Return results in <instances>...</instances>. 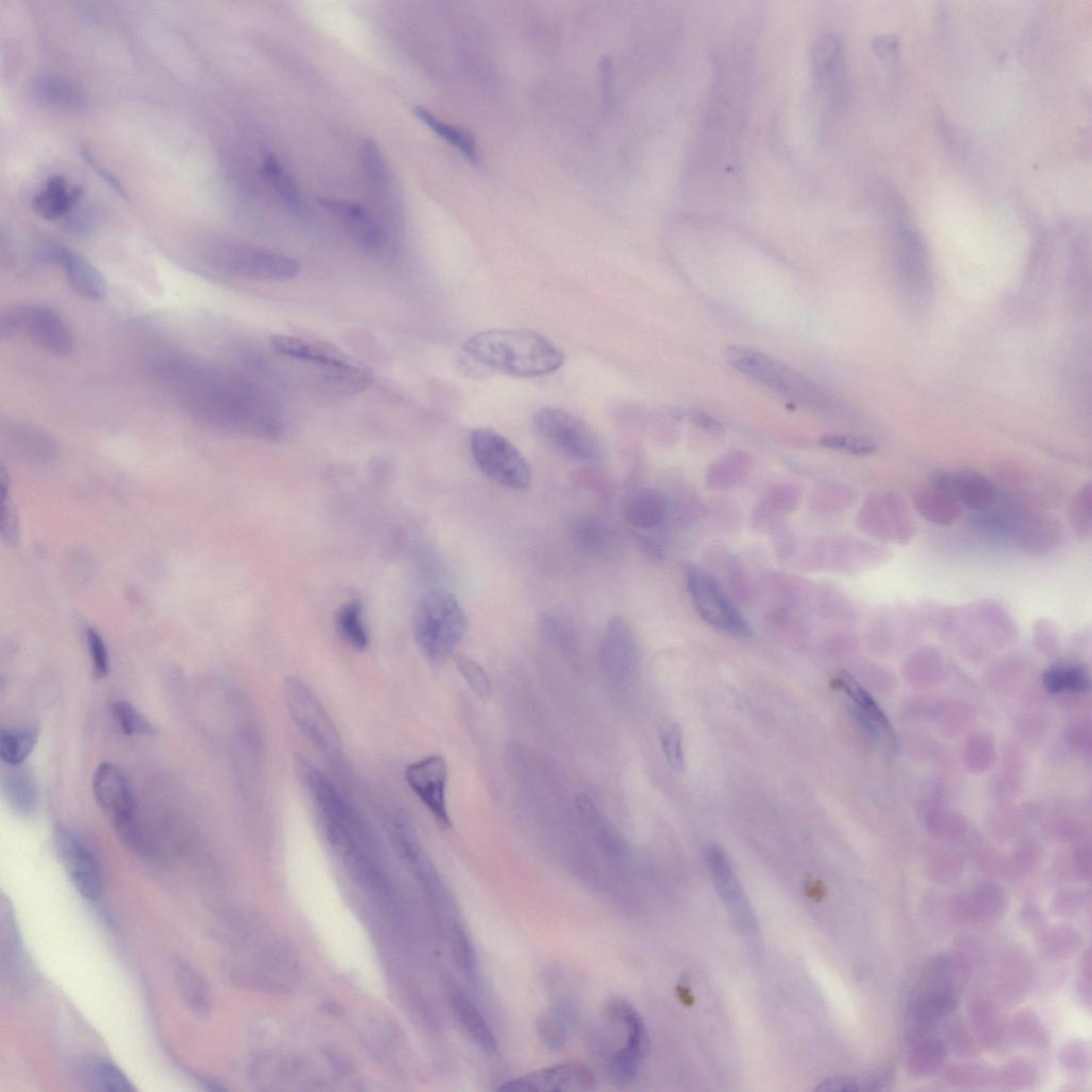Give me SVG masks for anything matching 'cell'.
I'll return each mask as SVG.
<instances>
[{
    "mask_svg": "<svg viewBox=\"0 0 1092 1092\" xmlns=\"http://www.w3.org/2000/svg\"><path fill=\"white\" fill-rule=\"evenodd\" d=\"M151 373L208 423L261 437L274 436L281 428L272 402L237 375L177 356L156 359Z\"/></svg>",
    "mask_w": 1092,
    "mask_h": 1092,
    "instance_id": "1",
    "label": "cell"
},
{
    "mask_svg": "<svg viewBox=\"0 0 1092 1092\" xmlns=\"http://www.w3.org/2000/svg\"><path fill=\"white\" fill-rule=\"evenodd\" d=\"M463 350L481 366L518 378L552 374L565 362L553 342L527 330L482 331L470 337Z\"/></svg>",
    "mask_w": 1092,
    "mask_h": 1092,
    "instance_id": "2",
    "label": "cell"
},
{
    "mask_svg": "<svg viewBox=\"0 0 1092 1092\" xmlns=\"http://www.w3.org/2000/svg\"><path fill=\"white\" fill-rule=\"evenodd\" d=\"M970 971L968 961L958 954H939L929 959L906 1009L904 1033L910 1043L928 1037L957 1009L959 992Z\"/></svg>",
    "mask_w": 1092,
    "mask_h": 1092,
    "instance_id": "3",
    "label": "cell"
},
{
    "mask_svg": "<svg viewBox=\"0 0 1092 1092\" xmlns=\"http://www.w3.org/2000/svg\"><path fill=\"white\" fill-rule=\"evenodd\" d=\"M466 629L465 613L450 593H429L416 610L415 638L424 657L434 665H441L453 655Z\"/></svg>",
    "mask_w": 1092,
    "mask_h": 1092,
    "instance_id": "4",
    "label": "cell"
},
{
    "mask_svg": "<svg viewBox=\"0 0 1092 1092\" xmlns=\"http://www.w3.org/2000/svg\"><path fill=\"white\" fill-rule=\"evenodd\" d=\"M726 357L739 372L793 402L816 411L833 407L825 391L774 357L744 347L727 349Z\"/></svg>",
    "mask_w": 1092,
    "mask_h": 1092,
    "instance_id": "5",
    "label": "cell"
},
{
    "mask_svg": "<svg viewBox=\"0 0 1092 1092\" xmlns=\"http://www.w3.org/2000/svg\"><path fill=\"white\" fill-rule=\"evenodd\" d=\"M269 342L277 354L319 371L329 389L355 394L369 384L367 372L338 348L285 334L272 335Z\"/></svg>",
    "mask_w": 1092,
    "mask_h": 1092,
    "instance_id": "6",
    "label": "cell"
},
{
    "mask_svg": "<svg viewBox=\"0 0 1092 1092\" xmlns=\"http://www.w3.org/2000/svg\"><path fill=\"white\" fill-rule=\"evenodd\" d=\"M286 707L294 722L311 744L334 767L344 763V752L336 727L314 690L297 677L283 686Z\"/></svg>",
    "mask_w": 1092,
    "mask_h": 1092,
    "instance_id": "7",
    "label": "cell"
},
{
    "mask_svg": "<svg viewBox=\"0 0 1092 1092\" xmlns=\"http://www.w3.org/2000/svg\"><path fill=\"white\" fill-rule=\"evenodd\" d=\"M206 260L219 272L258 281H288L301 271L290 257L249 246L219 245L206 251Z\"/></svg>",
    "mask_w": 1092,
    "mask_h": 1092,
    "instance_id": "8",
    "label": "cell"
},
{
    "mask_svg": "<svg viewBox=\"0 0 1092 1092\" xmlns=\"http://www.w3.org/2000/svg\"><path fill=\"white\" fill-rule=\"evenodd\" d=\"M533 425L546 444L571 459L598 462L604 458V445L597 431L566 410L543 408L535 413Z\"/></svg>",
    "mask_w": 1092,
    "mask_h": 1092,
    "instance_id": "9",
    "label": "cell"
},
{
    "mask_svg": "<svg viewBox=\"0 0 1092 1092\" xmlns=\"http://www.w3.org/2000/svg\"><path fill=\"white\" fill-rule=\"evenodd\" d=\"M471 451L481 473L498 486L526 491L531 487V469L522 453L495 430L479 428L471 436Z\"/></svg>",
    "mask_w": 1092,
    "mask_h": 1092,
    "instance_id": "10",
    "label": "cell"
},
{
    "mask_svg": "<svg viewBox=\"0 0 1092 1092\" xmlns=\"http://www.w3.org/2000/svg\"><path fill=\"white\" fill-rule=\"evenodd\" d=\"M3 338L25 336L49 352L67 355L75 346L74 336L59 314L39 304L10 307L0 316Z\"/></svg>",
    "mask_w": 1092,
    "mask_h": 1092,
    "instance_id": "11",
    "label": "cell"
},
{
    "mask_svg": "<svg viewBox=\"0 0 1092 1092\" xmlns=\"http://www.w3.org/2000/svg\"><path fill=\"white\" fill-rule=\"evenodd\" d=\"M686 585L697 613L707 624L741 637L753 635L748 622L707 573L689 566Z\"/></svg>",
    "mask_w": 1092,
    "mask_h": 1092,
    "instance_id": "12",
    "label": "cell"
},
{
    "mask_svg": "<svg viewBox=\"0 0 1092 1092\" xmlns=\"http://www.w3.org/2000/svg\"><path fill=\"white\" fill-rule=\"evenodd\" d=\"M706 862L715 887L737 930L751 943L759 938V928L751 902L729 857L718 845L706 850Z\"/></svg>",
    "mask_w": 1092,
    "mask_h": 1092,
    "instance_id": "13",
    "label": "cell"
},
{
    "mask_svg": "<svg viewBox=\"0 0 1092 1092\" xmlns=\"http://www.w3.org/2000/svg\"><path fill=\"white\" fill-rule=\"evenodd\" d=\"M54 840L75 888L84 898L99 900L105 891V879L95 852L80 834L63 824L55 826Z\"/></svg>",
    "mask_w": 1092,
    "mask_h": 1092,
    "instance_id": "14",
    "label": "cell"
},
{
    "mask_svg": "<svg viewBox=\"0 0 1092 1092\" xmlns=\"http://www.w3.org/2000/svg\"><path fill=\"white\" fill-rule=\"evenodd\" d=\"M406 782L443 829L452 826L447 806L448 767L439 755L429 756L410 764L405 771Z\"/></svg>",
    "mask_w": 1092,
    "mask_h": 1092,
    "instance_id": "15",
    "label": "cell"
},
{
    "mask_svg": "<svg viewBox=\"0 0 1092 1092\" xmlns=\"http://www.w3.org/2000/svg\"><path fill=\"white\" fill-rule=\"evenodd\" d=\"M320 204L342 224L364 251L381 256L391 248L387 226L367 207L347 199H324Z\"/></svg>",
    "mask_w": 1092,
    "mask_h": 1092,
    "instance_id": "16",
    "label": "cell"
},
{
    "mask_svg": "<svg viewBox=\"0 0 1092 1092\" xmlns=\"http://www.w3.org/2000/svg\"><path fill=\"white\" fill-rule=\"evenodd\" d=\"M93 792L100 807L110 816L119 834L136 825V802L125 775L112 763H102L93 777Z\"/></svg>",
    "mask_w": 1092,
    "mask_h": 1092,
    "instance_id": "17",
    "label": "cell"
},
{
    "mask_svg": "<svg viewBox=\"0 0 1092 1092\" xmlns=\"http://www.w3.org/2000/svg\"><path fill=\"white\" fill-rule=\"evenodd\" d=\"M611 1015L627 1031L626 1045L613 1057L611 1070L617 1084L632 1082L647 1056L649 1039L645 1023L637 1010L622 1001H615L610 1006Z\"/></svg>",
    "mask_w": 1092,
    "mask_h": 1092,
    "instance_id": "18",
    "label": "cell"
},
{
    "mask_svg": "<svg viewBox=\"0 0 1092 1092\" xmlns=\"http://www.w3.org/2000/svg\"><path fill=\"white\" fill-rule=\"evenodd\" d=\"M596 1086L597 1079L586 1065L569 1062L517 1077L503 1084L498 1090L571 1092L593 1090Z\"/></svg>",
    "mask_w": 1092,
    "mask_h": 1092,
    "instance_id": "19",
    "label": "cell"
},
{
    "mask_svg": "<svg viewBox=\"0 0 1092 1092\" xmlns=\"http://www.w3.org/2000/svg\"><path fill=\"white\" fill-rule=\"evenodd\" d=\"M388 826L398 855L427 891L437 892L440 887L439 875L410 817L398 812L391 816Z\"/></svg>",
    "mask_w": 1092,
    "mask_h": 1092,
    "instance_id": "20",
    "label": "cell"
},
{
    "mask_svg": "<svg viewBox=\"0 0 1092 1092\" xmlns=\"http://www.w3.org/2000/svg\"><path fill=\"white\" fill-rule=\"evenodd\" d=\"M637 659V640L631 624L622 616L613 617L600 647L603 670L611 679L621 682L633 673Z\"/></svg>",
    "mask_w": 1092,
    "mask_h": 1092,
    "instance_id": "21",
    "label": "cell"
},
{
    "mask_svg": "<svg viewBox=\"0 0 1092 1092\" xmlns=\"http://www.w3.org/2000/svg\"><path fill=\"white\" fill-rule=\"evenodd\" d=\"M864 517L869 532L882 541L906 544L914 536L913 517L904 503L894 493L869 500Z\"/></svg>",
    "mask_w": 1092,
    "mask_h": 1092,
    "instance_id": "22",
    "label": "cell"
},
{
    "mask_svg": "<svg viewBox=\"0 0 1092 1092\" xmlns=\"http://www.w3.org/2000/svg\"><path fill=\"white\" fill-rule=\"evenodd\" d=\"M1007 902V894L1001 885L984 882L955 897L952 913L962 922H994L1004 916Z\"/></svg>",
    "mask_w": 1092,
    "mask_h": 1092,
    "instance_id": "23",
    "label": "cell"
},
{
    "mask_svg": "<svg viewBox=\"0 0 1092 1092\" xmlns=\"http://www.w3.org/2000/svg\"><path fill=\"white\" fill-rule=\"evenodd\" d=\"M933 483L950 492L961 505L974 511L989 509L998 498L994 483L976 472L938 473Z\"/></svg>",
    "mask_w": 1092,
    "mask_h": 1092,
    "instance_id": "24",
    "label": "cell"
},
{
    "mask_svg": "<svg viewBox=\"0 0 1092 1092\" xmlns=\"http://www.w3.org/2000/svg\"><path fill=\"white\" fill-rule=\"evenodd\" d=\"M65 272L71 288L90 300H102L107 295V283L101 271L82 254L58 244L55 263Z\"/></svg>",
    "mask_w": 1092,
    "mask_h": 1092,
    "instance_id": "25",
    "label": "cell"
},
{
    "mask_svg": "<svg viewBox=\"0 0 1092 1092\" xmlns=\"http://www.w3.org/2000/svg\"><path fill=\"white\" fill-rule=\"evenodd\" d=\"M83 196L81 187L71 183L64 175L50 176L43 187L34 195V212L46 221H57L69 215Z\"/></svg>",
    "mask_w": 1092,
    "mask_h": 1092,
    "instance_id": "26",
    "label": "cell"
},
{
    "mask_svg": "<svg viewBox=\"0 0 1092 1092\" xmlns=\"http://www.w3.org/2000/svg\"><path fill=\"white\" fill-rule=\"evenodd\" d=\"M31 91L39 102L65 111H81L87 107L83 89L72 80L54 73H40L31 82Z\"/></svg>",
    "mask_w": 1092,
    "mask_h": 1092,
    "instance_id": "27",
    "label": "cell"
},
{
    "mask_svg": "<svg viewBox=\"0 0 1092 1092\" xmlns=\"http://www.w3.org/2000/svg\"><path fill=\"white\" fill-rule=\"evenodd\" d=\"M833 688L843 690L853 703V711L871 736L880 739L892 735L891 725L883 710L850 674L839 673L832 681Z\"/></svg>",
    "mask_w": 1092,
    "mask_h": 1092,
    "instance_id": "28",
    "label": "cell"
},
{
    "mask_svg": "<svg viewBox=\"0 0 1092 1092\" xmlns=\"http://www.w3.org/2000/svg\"><path fill=\"white\" fill-rule=\"evenodd\" d=\"M2 789L8 806L18 816L30 818L37 813L39 792L35 777L25 764H4Z\"/></svg>",
    "mask_w": 1092,
    "mask_h": 1092,
    "instance_id": "29",
    "label": "cell"
},
{
    "mask_svg": "<svg viewBox=\"0 0 1092 1092\" xmlns=\"http://www.w3.org/2000/svg\"><path fill=\"white\" fill-rule=\"evenodd\" d=\"M174 983L187 1007L199 1018H208L213 1008L211 989L200 972L187 961L172 962Z\"/></svg>",
    "mask_w": 1092,
    "mask_h": 1092,
    "instance_id": "30",
    "label": "cell"
},
{
    "mask_svg": "<svg viewBox=\"0 0 1092 1092\" xmlns=\"http://www.w3.org/2000/svg\"><path fill=\"white\" fill-rule=\"evenodd\" d=\"M969 1017L980 1045L999 1049L1005 1041V1022L996 1006L986 999H974L969 1005Z\"/></svg>",
    "mask_w": 1092,
    "mask_h": 1092,
    "instance_id": "31",
    "label": "cell"
},
{
    "mask_svg": "<svg viewBox=\"0 0 1092 1092\" xmlns=\"http://www.w3.org/2000/svg\"><path fill=\"white\" fill-rule=\"evenodd\" d=\"M262 174L293 214L299 217L307 215V205L296 179L275 155L265 157Z\"/></svg>",
    "mask_w": 1092,
    "mask_h": 1092,
    "instance_id": "32",
    "label": "cell"
},
{
    "mask_svg": "<svg viewBox=\"0 0 1092 1092\" xmlns=\"http://www.w3.org/2000/svg\"><path fill=\"white\" fill-rule=\"evenodd\" d=\"M81 1075L84 1084L94 1091L129 1092L136 1090L121 1068L106 1057L87 1058L82 1064Z\"/></svg>",
    "mask_w": 1092,
    "mask_h": 1092,
    "instance_id": "33",
    "label": "cell"
},
{
    "mask_svg": "<svg viewBox=\"0 0 1092 1092\" xmlns=\"http://www.w3.org/2000/svg\"><path fill=\"white\" fill-rule=\"evenodd\" d=\"M451 1003L454 1012L471 1039L486 1053L497 1049L496 1038L477 1006L462 991L453 990Z\"/></svg>",
    "mask_w": 1092,
    "mask_h": 1092,
    "instance_id": "34",
    "label": "cell"
},
{
    "mask_svg": "<svg viewBox=\"0 0 1092 1092\" xmlns=\"http://www.w3.org/2000/svg\"><path fill=\"white\" fill-rule=\"evenodd\" d=\"M667 513L666 499L657 491L651 489L634 492L624 505L626 518L639 529L658 527L666 519Z\"/></svg>",
    "mask_w": 1092,
    "mask_h": 1092,
    "instance_id": "35",
    "label": "cell"
},
{
    "mask_svg": "<svg viewBox=\"0 0 1092 1092\" xmlns=\"http://www.w3.org/2000/svg\"><path fill=\"white\" fill-rule=\"evenodd\" d=\"M948 1044L937 1037H924L913 1043L906 1059V1069L915 1078H927L939 1072L946 1064Z\"/></svg>",
    "mask_w": 1092,
    "mask_h": 1092,
    "instance_id": "36",
    "label": "cell"
},
{
    "mask_svg": "<svg viewBox=\"0 0 1092 1092\" xmlns=\"http://www.w3.org/2000/svg\"><path fill=\"white\" fill-rule=\"evenodd\" d=\"M915 501L919 512L937 525H951L957 522L962 513L957 499L935 483L921 489L917 493Z\"/></svg>",
    "mask_w": 1092,
    "mask_h": 1092,
    "instance_id": "37",
    "label": "cell"
},
{
    "mask_svg": "<svg viewBox=\"0 0 1092 1092\" xmlns=\"http://www.w3.org/2000/svg\"><path fill=\"white\" fill-rule=\"evenodd\" d=\"M1081 945L1080 935L1070 926H1055L1039 933L1038 950L1050 961L1071 958L1079 951Z\"/></svg>",
    "mask_w": 1092,
    "mask_h": 1092,
    "instance_id": "38",
    "label": "cell"
},
{
    "mask_svg": "<svg viewBox=\"0 0 1092 1092\" xmlns=\"http://www.w3.org/2000/svg\"><path fill=\"white\" fill-rule=\"evenodd\" d=\"M415 113L421 122L428 126L439 137L455 146L468 160L473 163L478 161L476 143L469 131L439 119L423 107H416Z\"/></svg>",
    "mask_w": 1092,
    "mask_h": 1092,
    "instance_id": "39",
    "label": "cell"
},
{
    "mask_svg": "<svg viewBox=\"0 0 1092 1092\" xmlns=\"http://www.w3.org/2000/svg\"><path fill=\"white\" fill-rule=\"evenodd\" d=\"M1043 683L1052 693L1082 692L1090 687V674L1084 666L1059 664L1046 670Z\"/></svg>",
    "mask_w": 1092,
    "mask_h": 1092,
    "instance_id": "40",
    "label": "cell"
},
{
    "mask_svg": "<svg viewBox=\"0 0 1092 1092\" xmlns=\"http://www.w3.org/2000/svg\"><path fill=\"white\" fill-rule=\"evenodd\" d=\"M39 735L33 729L3 730L0 739V757L4 764H24L38 743Z\"/></svg>",
    "mask_w": 1092,
    "mask_h": 1092,
    "instance_id": "41",
    "label": "cell"
},
{
    "mask_svg": "<svg viewBox=\"0 0 1092 1092\" xmlns=\"http://www.w3.org/2000/svg\"><path fill=\"white\" fill-rule=\"evenodd\" d=\"M1011 1031L1017 1042L1023 1046L1044 1050L1050 1044V1037L1038 1015L1025 1008L1018 1011L1011 1021Z\"/></svg>",
    "mask_w": 1092,
    "mask_h": 1092,
    "instance_id": "42",
    "label": "cell"
},
{
    "mask_svg": "<svg viewBox=\"0 0 1092 1092\" xmlns=\"http://www.w3.org/2000/svg\"><path fill=\"white\" fill-rule=\"evenodd\" d=\"M362 605L357 601H351L344 605L336 618L337 629L341 638L353 649L364 650L369 645V635L362 618Z\"/></svg>",
    "mask_w": 1092,
    "mask_h": 1092,
    "instance_id": "43",
    "label": "cell"
},
{
    "mask_svg": "<svg viewBox=\"0 0 1092 1092\" xmlns=\"http://www.w3.org/2000/svg\"><path fill=\"white\" fill-rule=\"evenodd\" d=\"M997 1074L991 1065L982 1062L953 1063L946 1068L944 1078L950 1085L979 1088L989 1085Z\"/></svg>",
    "mask_w": 1092,
    "mask_h": 1092,
    "instance_id": "44",
    "label": "cell"
},
{
    "mask_svg": "<svg viewBox=\"0 0 1092 1092\" xmlns=\"http://www.w3.org/2000/svg\"><path fill=\"white\" fill-rule=\"evenodd\" d=\"M362 160L373 189L381 193L388 191L391 186L390 171L378 144L373 139L362 143Z\"/></svg>",
    "mask_w": 1092,
    "mask_h": 1092,
    "instance_id": "45",
    "label": "cell"
},
{
    "mask_svg": "<svg viewBox=\"0 0 1092 1092\" xmlns=\"http://www.w3.org/2000/svg\"><path fill=\"white\" fill-rule=\"evenodd\" d=\"M538 1034L546 1047L561 1050L568 1039V1027L564 1015L557 1010L545 1011L536 1024Z\"/></svg>",
    "mask_w": 1092,
    "mask_h": 1092,
    "instance_id": "46",
    "label": "cell"
},
{
    "mask_svg": "<svg viewBox=\"0 0 1092 1092\" xmlns=\"http://www.w3.org/2000/svg\"><path fill=\"white\" fill-rule=\"evenodd\" d=\"M659 740L665 758L671 769L677 773L685 771L683 734L675 721H666L659 727Z\"/></svg>",
    "mask_w": 1092,
    "mask_h": 1092,
    "instance_id": "47",
    "label": "cell"
},
{
    "mask_svg": "<svg viewBox=\"0 0 1092 1092\" xmlns=\"http://www.w3.org/2000/svg\"><path fill=\"white\" fill-rule=\"evenodd\" d=\"M113 716L124 735L128 737H147L153 735L154 727L129 702L116 701L112 704Z\"/></svg>",
    "mask_w": 1092,
    "mask_h": 1092,
    "instance_id": "48",
    "label": "cell"
},
{
    "mask_svg": "<svg viewBox=\"0 0 1092 1092\" xmlns=\"http://www.w3.org/2000/svg\"><path fill=\"white\" fill-rule=\"evenodd\" d=\"M1091 485H1085L1074 497L1070 510L1071 523L1080 539H1089L1091 534Z\"/></svg>",
    "mask_w": 1092,
    "mask_h": 1092,
    "instance_id": "49",
    "label": "cell"
},
{
    "mask_svg": "<svg viewBox=\"0 0 1092 1092\" xmlns=\"http://www.w3.org/2000/svg\"><path fill=\"white\" fill-rule=\"evenodd\" d=\"M453 953L460 972H462L469 981L476 982L478 977L477 955L470 939L460 929L454 930Z\"/></svg>",
    "mask_w": 1092,
    "mask_h": 1092,
    "instance_id": "50",
    "label": "cell"
},
{
    "mask_svg": "<svg viewBox=\"0 0 1092 1092\" xmlns=\"http://www.w3.org/2000/svg\"><path fill=\"white\" fill-rule=\"evenodd\" d=\"M1088 900L1087 892L1078 888H1061L1051 900V912L1055 917L1070 919L1076 917Z\"/></svg>",
    "mask_w": 1092,
    "mask_h": 1092,
    "instance_id": "51",
    "label": "cell"
},
{
    "mask_svg": "<svg viewBox=\"0 0 1092 1092\" xmlns=\"http://www.w3.org/2000/svg\"><path fill=\"white\" fill-rule=\"evenodd\" d=\"M998 1078L1006 1089H1024L1035 1085L1037 1072L1029 1062L1016 1059L1001 1069Z\"/></svg>",
    "mask_w": 1092,
    "mask_h": 1092,
    "instance_id": "52",
    "label": "cell"
},
{
    "mask_svg": "<svg viewBox=\"0 0 1092 1092\" xmlns=\"http://www.w3.org/2000/svg\"><path fill=\"white\" fill-rule=\"evenodd\" d=\"M821 445L852 456H870L878 448L870 440L847 435L825 436L821 439Z\"/></svg>",
    "mask_w": 1092,
    "mask_h": 1092,
    "instance_id": "53",
    "label": "cell"
},
{
    "mask_svg": "<svg viewBox=\"0 0 1092 1092\" xmlns=\"http://www.w3.org/2000/svg\"><path fill=\"white\" fill-rule=\"evenodd\" d=\"M456 664L472 691L478 698L487 699L491 693V682L483 668L477 662L466 656H458Z\"/></svg>",
    "mask_w": 1092,
    "mask_h": 1092,
    "instance_id": "54",
    "label": "cell"
},
{
    "mask_svg": "<svg viewBox=\"0 0 1092 1092\" xmlns=\"http://www.w3.org/2000/svg\"><path fill=\"white\" fill-rule=\"evenodd\" d=\"M948 1039L953 1051L962 1058H972L979 1054L980 1043L962 1019L954 1021L949 1027Z\"/></svg>",
    "mask_w": 1092,
    "mask_h": 1092,
    "instance_id": "55",
    "label": "cell"
},
{
    "mask_svg": "<svg viewBox=\"0 0 1092 1092\" xmlns=\"http://www.w3.org/2000/svg\"><path fill=\"white\" fill-rule=\"evenodd\" d=\"M575 535L586 549L598 551L607 542V532L597 519L584 518L575 526Z\"/></svg>",
    "mask_w": 1092,
    "mask_h": 1092,
    "instance_id": "56",
    "label": "cell"
},
{
    "mask_svg": "<svg viewBox=\"0 0 1092 1092\" xmlns=\"http://www.w3.org/2000/svg\"><path fill=\"white\" fill-rule=\"evenodd\" d=\"M88 645L92 661L93 674L96 679H105L110 671L109 655L101 635L89 630L87 633Z\"/></svg>",
    "mask_w": 1092,
    "mask_h": 1092,
    "instance_id": "57",
    "label": "cell"
},
{
    "mask_svg": "<svg viewBox=\"0 0 1092 1092\" xmlns=\"http://www.w3.org/2000/svg\"><path fill=\"white\" fill-rule=\"evenodd\" d=\"M1058 1059L1067 1070H1082L1089 1062V1051L1085 1042L1073 1040L1061 1047Z\"/></svg>",
    "mask_w": 1092,
    "mask_h": 1092,
    "instance_id": "58",
    "label": "cell"
},
{
    "mask_svg": "<svg viewBox=\"0 0 1092 1092\" xmlns=\"http://www.w3.org/2000/svg\"><path fill=\"white\" fill-rule=\"evenodd\" d=\"M81 154L87 164L105 181V183L113 190V192L123 199H127V193L121 181L116 175H113L108 169H106L90 152L87 147L81 148Z\"/></svg>",
    "mask_w": 1092,
    "mask_h": 1092,
    "instance_id": "59",
    "label": "cell"
},
{
    "mask_svg": "<svg viewBox=\"0 0 1092 1092\" xmlns=\"http://www.w3.org/2000/svg\"><path fill=\"white\" fill-rule=\"evenodd\" d=\"M1091 950L1088 948L1080 958L1079 979L1077 984L1078 994L1087 1007H1090L1091 1005Z\"/></svg>",
    "mask_w": 1092,
    "mask_h": 1092,
    "instance_id": "60",
    "label": "cell"
},
{
    "mask_svg": "<svg viewBox=\"0 0 1092 1092\" xmlns=\"http://www.w3.org/2000/svg\"><path fill=\"white\" fill-rule=\"evenodd\" d=\"M1020 922L1031 932L1041 933L1044 930V917L1038 906L1032 903L1024 904L1020 910Z\"/></svg>",
    "mask_w": 1092,
    "mask_h": 1092,
    "instance_id": "61",
    "label": "cell"
},
{
    "mask_svg": "<svg viewBox=\"0 0 1092 1092\" xmlns=\"http://www.w3.org/2000/svg\"><path fill=\"white\" fill-rule=\"evenodd\" d=\"M692 418L695 424L705 431L710 434H720L722 431V426L706 415L694 413Z\"/></svg>",
    "mask_w": 1092,
    "mask_h": 1092,
    "instance_id": "62",
    "label": "cell"
}]
</instances>
